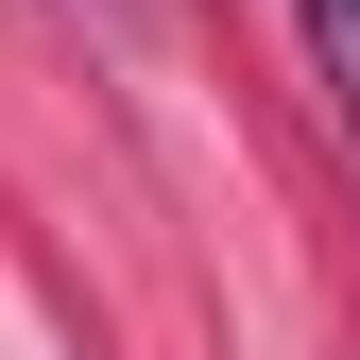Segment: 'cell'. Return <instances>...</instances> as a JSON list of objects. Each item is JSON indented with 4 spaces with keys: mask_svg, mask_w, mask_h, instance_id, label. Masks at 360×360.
I'll list each match as a JSON object with an SVG mask.
<instances>
[{
    "mask_svg": "<svg viewBox=\"0 0 360 360\" xmlns=\"http://www.w3.org/2000/svg\"><path fill=\"white\" fill-rule=\"evenodd\" d=\"M309 52H326V86H343V120H360V0H309Z\"/></svg>",
    "mask_w": 360,
    "mask_h": 360,
    "instance_id": "cell-1",
    "label": "cell"
}]
</instances>
